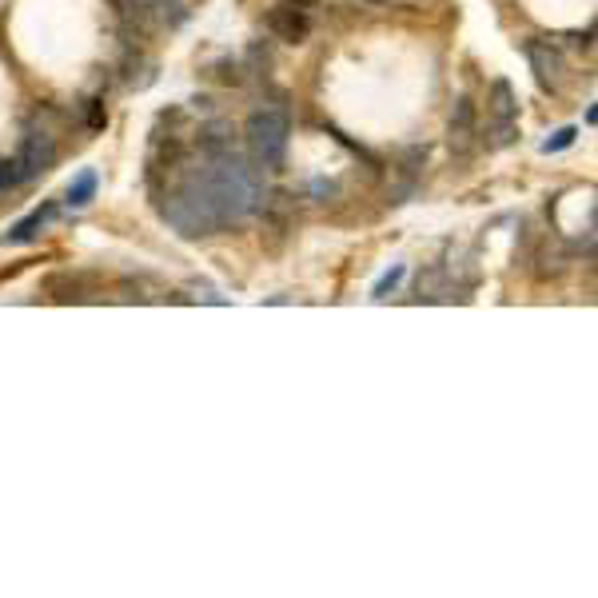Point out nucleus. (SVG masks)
<instances>
[{
  "label": "nucleus",
  "mask_w": 598,
  "mask_h": 598,
  "mask_svg": "<svg viewBox=\"0 0 598 598\" xmlns=\"http://www.w3.org/2000/svg\"><path fill=\"white\" fill-rule=\"evenodd\" d=\"M160 212H164V220H168L180 236H208V232L220 228V216H216L212 196H208V188H204V180H200L196 168L180 180V188L164 200Z\"/></svg>",
  "instance_id": "2"
},
{
  "label": "nucleus",
  "mask_w": 598,
  "mask_h": 598,
  "mask_svg": "<svg viewBox=\"0 0 598 598\" xmlns=\"http://www.w3.org/2000/svg\"><path fill=\"white\" fill-rule=\"evenodd\" d=\"M52 216H56V204H40V208H36V212H28L20 224H12V228L0 236V244L8 248V244H28V240H36V232H40Z\"/></svg>",
  "instance_id": "8"
},
{
  "label": "nucleus",
  "mask_w": 598,
  "mask_h": 598,
  "mask_svg": "<svg viewBox=\"0 0 598 598\" xmlns=\"http://www.w3.org/2000/svg\"><path fill=\"white\" fill-rule=\"evenodd\" d=\"M20 164L28 168V176H40V172H48L52 164H56V140L48 136V132H28L24 136V148H20Z\"/></svg>",
  "instance_id": "6"
},
{
  "label": "nucleus",
  "mask_w": 598,
  "mask_h": 598,
  "mask_svg": "<svg viewBox=\"0 0 598 598\" xmlns=\"http://www.w3.org/2000/svg\"><path fill=\"white\" fill-rule=\"evenodd\" d=\"M96 184H100V176H96L92 168H84V172L68 184V200H64V204H68V208H88L92 196H96Z\"/></svg>",
  "instance_id": "11"
},
{
  "label": "nucleus",
  "mask_w": 598,
  "mask_h": 598,
  "mask_svg": "<svg viewBox=\"0 0 598 598\" xmlns=\"http://www.w3.org/2000/svg\"><path fill=\"white\" fill-rule=\"evenodd\" d=\"M487 112H491L495 124H511L519 116V100H515V92H511L507 80H495V88L487 96Z\"/></svg>",
  "instance_id": "10"
},
{
  "label": "nucleus",
  "mask_w": 598,
  "mask_h": 598,
  "mask_svg": "<svg viewBox=\"0 0 598 598\" xmlns=\"http://www.w3.org/2000/svg\"><path fill=\"white\" fill-rule=\"evenodd\" d=\"M288 136H292V124L280 108H256L244 124V140H248L256 168H284Z\"/></svg>",
  "instance_id": "3"
},
{
  "label": "nucleus",
  "mask_w": 598,
  "mask_h": 598,
  "mask_svg": "<svg viewBox=\"0 0 598 598\" xmlns=\"http://www.w3.org/2000/svg\"><path fill=\"white\" fill-rule=\"evenodd\" d=\"M24 180H32V176H28V168L20 164V156H8V160H0V192H12V188H20Z\"/></svg>",
  "instance_id": "12"
},
{
  "label": "nucleus",
  "mask_w": 598,
  "mask_h": 598,
  "mask_svg": "<svg viewBox=\"0 0 598 598\" xmlns=\"http://www.w3.org/2000/svg\"><path fill=\"white\" fill-rule=\"evenodd\" d=\"M208 196H212V208L220 216V228L224 224H236L244 216H252L260 204H264V188H260V176L256 168H248L236 152H220V156H204V164L196 168Z\"/></svg>",
  "instance_id": "1"
},
{
  "label": "nucleus",
  "mask_w": 598,
  "mask_h": 598,
  "mask_svg": "<svg viewBox=\"0 0 598 598\" xmlns=\"http://www.w3.org/2000/svg\"><path fill=\"white\" fill-rule=\"evenodd\" d=\"M527 60H531V72H535V80H539V88H547V92H559V84H563V56H559V48H551L547 40H527Z\"/></svg>",
  "instance_id": "5"
},
{
  "label": "nucleus",
  "mask_w": 598,
  "mask_h": 598,
  "mask_svg": "<svg viewBox=\"0 0 598 598\" xmlns=\"http://www.w3.org/2000/svg\"><path fill=\"white\" fill-rule=\"evenodd\" d=\"M284 4H299V8H311V4H319V0H284Z\"/></svg>",
  "instance_id": "16"
},
{
  "label": "nucleus",
  "mask_w": 598,
  "mask_h": 598,
  "mask_svg": "<svg viewBox=\"0 0 598 598\" xmlns=\"http://www.w3.org/2000/svg\"><path fill=\"white\" fill-rule=\"evenodd\" d=\"M447 144H451V152H471V144H475V104L463 96L459 104H455V112H451V124H447Z\"/></svg>",
  "instance_id": "7"
},
{
  "label": "nucleus",
  "mask_w": 598,
  "mask_h": 598,
  "mask_svg": "<svg viewBox=\"0 0 598 598\" xmlns=\"http://www.w3.org/2000/svg\"><path fill=\"white\" fill-rule=\"evenodd\" d=\"M575 136H579V128H563V132H555L551 140H543V152H547V156H551V152H563V148L575 144Z\"/></svg>",
  "instance_id": "13"
},
{
  "label": "nucleus",
  "mask_w": 598,
  "mask_h": 598,
  "mask_svg": "<svg viewBox=\"0 0 598 598\" xmlns=\"http://www.w3.org/2000/svg\"><path fill=\"white\" fill-rule=\"evenodd\" d=\"M44 292L56 303H80V299H88V280L76 276V272H52L44 280Z\"/></svg>",
  "instance_id": "9"
},
{
  "label": "nucleus",
  "mask_w": 598,
  "mask_h": 598,
  "mask_svg": "<svg viewBox=\"0 0 598 598\" xmlns=\"http://www.w3.org/2000/svg\"><path fill=\"white\" fill-rule=\"evenodd\" d=\"M399 280H403V268H391V272H387V276H383V280L375 284V299H383V296H387V292H391V288H395Z\"/></svg>",
  "instance_id": "14"
},
{
  "label": "nucleus",
  "mask_w": 598,
  "mask_h": 598,
  "mask_svg": "<svg viewBox=\"0 0 598 598\" xmlns=\"http://www.w3.org/2000/svg\"><path fill=\"white\" fill-rule=\"evenodd\" d=\"M88 124H92V128H100V124H104V112H100V104H96V100H92V112H88Z\"/></svg>",
  "instance_id": "15"
},
{
  "label": "nucleus",
  "mask_w": 598,
  "mask_h": 598,
  "mask_svg": "<svg viewBox=\"0 0 598 598\" xmlns=\"http://www.w3.org/2000/svg\"><path fill=\"white\" fill-rule=\"evenodd\" d=\"M268 32H272L276 40H284V44H303V40L311 36V16H307V8L280 0V4L268 12Z\"/></svg>",
  "instance_id": "4"
}]
</instances>
